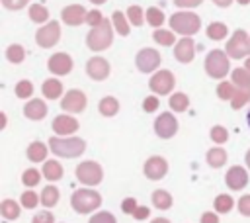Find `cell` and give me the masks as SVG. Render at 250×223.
<instances>
[{
	"label": "cell",
	"mask_w": 250,
	"mask_h": 223,
	"mask_svg": "<svg viewBox=\"0 0 250 223\" xmlns=\"http://www.w3.org/2000/svg\"><path fill=\"white\" fill-rule=\"evenodd\" d=\"M201 223H219V217L215 213H203L201 215Z\"/></svg>",
	"instance_id": "db71d44e"
},
{
	"label": "cell",
	"mask_w": 250,
	"mask_h": 223,
	"mask_svg": "<svg viewBox=\"0 0 250 223\" xmlns=\"http://www.w3.org/2000/svg\"><path fill=\"white\" fill-rule=\"evenodd\" d=\"M217 94H219V98H223V100L232 98V96H234L232 84H230V82H221V84L217 86Z\"/></svg>",
	"instance_id": "ab89813d"
},
{
	"label": "cell",
	"mask_w": 250,
	"mask_h": 223,
	"mask_svg": "<svg viewBox=\"0 0 250 223\" xmlns=\"http://www.w3.org/2000/svg\"><path fill=\"white\" fill-rule=\"evenodd\" d=\"M152 203L158 207V209H168L172 205V196L166 192V190H156L152 194Z\"/></svg>",
	"instance_id": "cb8c5ba5"
},
{
	"label": "cell",
	"mask_w": 250,
	"mask_h": 223,
	"mask_svg": "<svg viewBox=\"0 0 250 223\" xmlns=\"http://www.w3.org/2000/svg\"><path fill=\"white\" fill-rule=\"evenodd\" d=\"M49 147L51 151L57 155V156H66V158H72V156H78L80 153H84L86 145L82 139H59V137H53L49 139Z\"/></svg>",
	"instance_id": "7a4b0ae2"
},
{
	"label": "cell",
	"mask_w": 250,
	"mask_h": 223,
	"mask_svg": "<svg viewBox=\"0 0 250 223\" xmlns=\"http://www.w3.org/2000/svg\"><path fill=\"white\" fill-rule=\"evenodd\" d=\"M29 18H31L33 22H45V20L49 18V10H47L45 6H41V4H33V6L29 8Z\"/></svg>",
	"instance_id": "f546056e"
},
{
	"label": "cell",
	"mask_w": 250,
	"mask_h": 223,
	"mask_svg": "<svg viewBox=\"0 0 250 223\" xmlns=\"http://www.w3.org/2000/svg\"><path fill=\"white\" fill-rule=\"evenodd\" d=\"M137 68L141 72H152L160 65V55L154 49H141L137 53Z\"/></svg>",
	"instance_id": "9c48e42d"
},
{
	"label": "cell",
	"mask_w": 250,
	"mask_h": 223,
	"mask_svg": "<svg viewBox=\"0 0 250 223\" xmlns=\"http://www.w3.org/2000/svg\"><path fill=\"white\" fill-rule=\"evenodd\" d=\"M88 223H117V221H115V217H113L111 213H107V211H100V213H96Z\"/></svg>",
	"instance_id": "b9f144b4"
},
{
	"label": "cell",
	"mask_w": 250,
	"mask_h": 223,
	"mask_svg": "<svg viewBox=\"0 0 250 223\" xmlns=\"http://www.w3.org/2000/svg\"><path fill=\"white\" fill-rule=\"evenodd\" d=\"M174 74L170 72V70H158L152 78H150V82H148V86H150V90L154 92V94H160V96H164V94H168L172 88H174Z\"/></svg>",
	"instance_id": "52a82bcc"
},
{
	"label": "cell",
	"mask_w": 250,
	"mask_h": 223,
	"mask_svg": "<svg viewBox=\"0 0 250 223\" xmlns=\"http://www.w3.org/2000/svg\"><path fill=\"white\" fill-rule=\"evenodd\" d=\"M23 113H25V117H29V119H41V117L47 113V108H45V104H43L41 100H31V102L25 104Z\"/></svg>",
	"instance_id": "ffe728a7"
},
{
	"label": "cell",
	"mask_w": 250,
	"mask_h": 223,
	"mask_svg": "<svg viewBox=\"0 0 250 223\" xmlns=\"http://www.w3.org/2000/svg\"><path fill=\"white\" fill-rule=\"evenodd\" d=\"M121 209H123V213H135V209H137V201H135L133 198H127V200H123Z\"/></svg>",
	"instance_id": "681fc988"
},
{
	"label": "cell",
	"mask_w": 250,
	"mask_h": 223,
	"mask_svg": "<svg viewBox=\"0 0 250 223\" xmlns=\"http://www.w3.org/2000/svg\"><path fill=\"white\" fill-rule=\"evenodd\" d=\"M21 205H23V207H27V209L35 207V205H37V196H35L31 190L23 192V194H21Z\"/></svg>",
	"instance_id": "60d3db41"
},
{
	"label": "cell",
	"mask_w": 250,
	"mask_h": 223,
	"mask_svg": "<svg viewBox=\"0 0 250 223\" xmlns=\"http://www.w3.org/2000/svg\"><path fill=\"white\" fill-rule=\"evenodd\" d=\"M211 139H213L215 143H225V141H227V131H225V127H221V125L213 127V131H211Z\"/></svg>",
	"instance_id": "ee69618b"
},
{
	"label": "cell",
	"mask_w": 250,
	"mask_h": 223,
	"mask_svg": "<svg viewBox=\"0 0 250 223\" xmlns=\"http://www.w3.org/2000/svg\"><path fill=\"white\" fill-rule=\"evenodd\" d=\"M113 25H115V29H117V33L119 35H129V23H127V20H125V16H123V12H113Z\"/></svg>",
	"instance_id": "f1b7e54d"
},
{
	"label": "cell",
	"mask_w": 250,
	"mask_h": 223,
	"mask_svg": "<svg viewBox=\"0 0 250 223\" xmlns=\"http://www.w3.org/2000/svg\"><path fill=\"white\" fill-rule=\"evenodd\" d=\"M246 182H248V174H246V170L242 166L229 168V172H227V186L230 190H242L246 186Z\"/></svg>",
	"instance_id": "e0dca14e"
},
{
	"label": "cell",
	"mask_w": 250,
	"mask_h": 223,
	"mask_svg": "<svg viewBox=\"0 0 250 223\" xmlns=\"http://www.w3.org/2000/svg\"><path fill=\"white\" fill-rule=\"evenodd\" d=\"M170 25H172L174 31H178V33L188 37L191 33H197L201 22H199V16H195L191 12H178V14H172Z\"/></svg>",
	"instance_id": "277c9868"
},
{
	"label": "cell",
	"mask_w": 250,
	"mask_h": 223,
	"mask_svg": "<svg viewBox=\"0 0 250 223\" xmlns=\"http://www.w3.org/2000/svg\"><path fill=\"white\" fill-rule=\"evenodd\" d=\"M61 108H62L64 112H72V113L82 112V110L86 108V96H84L80 90H68L66 96H64L62 102H61Z\"/></svg>",
	"instance_id": "7c38bea8"
},
{
	"label": "cell",
	"mask_w": 250,
	"mask_h": 223,
	"mask_svg": "<svg viewBox=\"0 0 250 223\" xmlns=\"http://www.w3.org/2000/svg\"><path fill=\"white\" fill-rule=\"evenodd\" d=\"M0 213L6 219H16V217H20V205L14 200H4L0 203Z\"/></svg>",
	"instance_id": "603a6c76"
},
{
	"label": "cell",
	"mask_w": 250,
	"mask_h": 223,
	"mask_svg": "<svg viewBox=\"0 0 250 223\" xmlns=\"http://www.w3.org/2000/svg\"><path fill=\"white\" fill-rule=\"evenodd\" d=\"M53 129L59 135H70V133H74L78 129V123L70 115H59V117L53 119Z\"/></svg>",
	"instance_id": "d6986e66"
},
{
	"label": "cell",
	"mask_w": 250,
	"mask_h": 223,
	"mask_svg": "<svg viewBox=\"0 0 250 223\" xmlns=\"http://www.w3.org/2000/svg\"><path fill=\"white\" fill-rule=\"evenodd\" d=\"M227 55L232 59H242L246 55H250V41L244 29H236L234 35L229 39L227 43Z\"/></svg>",
	"instance_id": "5b68a950"
},
{
	"label": "cell",
	"mask_w": 250,
	"mask_h": 223,
	"mask_svg": "<svg viewBox=\"0 0 250 223\" xmlns=\"http://www.w3.org/2000/svg\"><path fill=\"white\" fill-rule=\"evenodd\" d=\"M207 162L213 166V168H217V166H223L225 162H227V153L223 151V149H211L209 153H207Z\"/></svg>",
	"instance_id": "d4e9b609"
},
{
	"label": "cell",
	"mask_w": 250,
	"mask_h": 223,
	"mask_svg": "<svg viewBox=\"0 0 250 223\" xmlns=\"http://www.w3.org/2000/svg\"><path fill=\"white\" fill-rule=\"evenodd\" d=\"M86 70H88L90 78H94V80H104V78H107V74H109V63H107L105 59H102V57H94V59L88 61Z\"/></svg>",
	"instance_id": "5bb4252c"
},
{
	"label": "cell",
	"mask_w": 250,
	"mask_h": 223,
	"mask_svg": "<svg viewBox=\"0 0 250 223\" xmlns=\"http://www.w3.org/2000/svg\"><path fill=\"white\" fill-rule=\"evenodd\" d=\"M238 211L242 215H250V196H242L238 200Z\"/></svg>",
	"instance_id": "7dc6e473"
},
{
	"label": "cell",
	"mask_w": 250,
	"mask_h": 223,
	"mask_svg": "<svg viewBox=\"0 0 250 223\" xmlns=\"http://www.w3.org/2000/svg\"><path fill=\"white\" fill-rule=\"evenodd\" d=\"M37 182H39V172L37 170L31 168V170H25L23 172V184L25 186H35Z\"/></svg>",
	"instance_id": "7bdbcfd3"
},
{
	"label": "cell",
	"mask_w": 250,
	"mask_h": 223,
	"mask_svg": "<svg viewBox=\"0 0 250 223\" xmlns=\"http://www.w3.org/2000/svg\"><path fill=\"white\" fill-rule=\"evenodd\" d=\"M33 94V84L29 80H21L16 84V96L20 98H29Z\"/></svg>",
	"instance_id": "d590c367"
},
{
	"label": "cell",
	"mask_w": 250,
	"mask_h": 223,
	"mask_svg": "<svg viewBox=\"0 0 250 223\" xmlns=\"http://www.w3.org/2000/svg\"><path fill=\"white\" fill-rule=\"evenodd\" d=\"M205 70L209 76L213 78H223L229 72V61L225 57V53L221 51H211L205 59Z\"/></svg>",
	"instance_id": "8992f818"
},
{
	"label": "cell",
	"mask_w": 250,
	"mask_h": 223,
	"mask_svg": "<svg viewBox=\"0 0 250 223\" xmlns=\"http://www.w3.org/2000/svg\"><path fill=\"white\" fill-rule=\"evenodd\" d=\"M117 110H119V104H117V100L111 98V96H107V98H104V100L100 102V112H102V115H115Z\"/></svg>",
	"instance_id": "4316f807"
},
{
	"label": "cell",
	"mask_w": 250,
	"mask_h": 223,
	"mask_svg": "<svg viewBox=\"0 0 250 223\" xmlns=\"http://www.w3.org/2000/svg\"><path fill=\"white\" fill-rule=\"evenodd\" d=\"M152 223H170V221H168V219H162V217H158V219H154Z\"/></svg>",
	"instance_id": "6f0895ef"
},
{
	"label": "cell",
	"mask_w": 250,
	"mask_h": 223,
	"mask_svg": "<svg viewBox=\"0 0 250 223\" xmlns=\"http://www.w3.org/2000/svg\"><path fill=\"white\" fill-rule=\"evenodd\" d=\"M232 80H234V84H238V86H248V84H250V74H248L244 68H236V70L232 72Z\"/></svg>",
	"instance_id": "f35d334b"
},
{
	"label": "cell",
	"mask_w": 250,
	"mask_h": 223,
	"mask_svg": "<svg viewBox=\"0 0 250 223\" xmlns=\"http://www.w3.org/2000/svg\"><path fill=\"white\" fill-rule=\"evenodd\" d=\"M213 2H215L219 8H227V6H230V2H232V0H213Z\"/></svg>",
	"instance_id": "11a10c76"
},
{
	"label": "cell",
	"mask_w": 250,
	"mask_h": 223,
	"mask_svg": "<svg viewBox=\"0 0 250 223\" xmlns=\"http://www.w3.org/2000/svg\"><path fill=\"white\" fill-rule=\"evenodd\" d=\"M76 178L82 184H98L102 180V168H100V164L86 160L76 168Z\"/></svg>",
	"instance_id": "ba28073f"
},
{
	"label": "cell",
	"mask_w": 250,
	"mask_h": 223,
	"mask_svg": "<svg viewBox=\"0 0 250 223\" xmlns=\"http://www.w3.org/2000/svg\"><path fill=\"white\" fill-rule=\"evenodd\" d=\"M45 155H47V149H45V145H43V143H39V141L31 143V145H29V149H27V156H29L31 160H35V162L43 160V158H45Z\"/></svg>",
	"instance_id": "83f0119b"
},
{
	"label": "cell",
	"mask_w": 250,
	"mask_h": 223,
	"mask_svg": "<svg viewBox=\"0 0 250 223\" xmlns=\"http://www.w3.org/2000/svg\"><path fill=\"white\" fill-rule=\"evenodd\" d=\"M246 123H248V127H250V110L246 112Z\"/></svg>",
	"instance_id": "91938a15"
},
{
	"label": "cell",
	"mask_w": 250,
	"mask_h": 223,
	"mask_svg": "<svg viewBox=\"0 0 250 223\" xmlns=\"http://www.w3.org/2000/svg\"><path fill=\"white\" fill-rule=\"evenodd\" d=\"M158 98L156 96H148L145 102H143V108H145V112H154L156 108H158Z\"/></svg>",
	"instance_id": "c3c4849f"
},
{
	"label": "cell",
	"mask_w": 250,
	"mask_h": 223,
	"mask_svg": "<svg viewBox=\"0 0 250 223\" xmlns=\"http://www.w3.org/2000/svg\"><path fill=\"white\" fill-rule=\"evenodd\" d=\"M230 207H232V198L230 196H217L215 198V209L219 211V213H227V211H230Z\"/></svg>",
	"instance_id": "836d02e7"
},
{
	"label": "cell",
	"mask_w": 250,
	"mask_h": 223,
	"mask_svg": "<svg viewBox=\"0 0 250 223\" xmlns=\"http://www.w3.org/2000/svg\"><path fill=\"white\" fill-rule=\"evenodd\" d=\"M148 213H150V211H148L146 207L137 205V209H135V213H133V215H135V219H145V217H148Z\"/></svg>",
	"instance_id": "f5cc1de1"
},
{
	"label": "cell",
	"mask_w": 250,
	"mask_h": 223,
	"mask_svg": "<svg viewBox=\"0 0 250 223\" xmlns=\"http://www.w3.org/2000/svg\"><path fill=\"white\" fill-rule=\"evenodd\" d=\"M170 108H172L174 112H184V110L188 108V96L182 94V92L174 94V96L170 98Z\"/></svg>",
	"instance_id": "1f68e13d"
},
{
	"label": "cell",
	"mask_w": 250,
	"mask_h": 223,
	"mask_svg": "<svg viewBox=\"0 0 250 223\" xmlns=\"http://www.w3.org/2000/svg\"><path fill=\"white\" fill-rule=\"evenodd\" d=\"M174 55H176V59H178L180 63H189V61L193 59V55H195V45H193V41H191L189 37L180 39V41L176 43Z\"/></svg>",
	"instance_id": "ac0fdd59"
},
{
	"label": "cell",
	"mask_w": 250,
	"mask_h": 223,
	"mask_svg": "<svg viewBox=\"0 0 250 223\" xmlns=\"http://www.w3.org/2000/svg\"><path fill=\"white\" fill-rule=\"evenodd\" d=\"M59 35H61L59 23H57V22H51V23L43 25V27L37 31L35 39H37V45H41V47H53V45L59 41Z\"/></svg>",
	"instance_id": "8fae6325"
},
{
	"label": "cell",
	"mask_w": 250,
	"mask_h": 223,
	"mask_svg": "<svg viewBox=\"0 0 250 223\" xmlns=\"http://www.w3.org/2000/svg\"><path fill=\"white\" fill-rule=\"evenodd\" d=\"M127 18H129V22H131L133 25H141V23H143V10H141L139 6H131V8L127 10Z\"/></svg>",
	"instance_id": "74e56055"
},
{
	"label": "cell",
	"mask_w": 250,
	"mask_h": 223,
	"mask_svg": "<svg viewBox=\"0 0 250 223\" xmlns=\"http://www.w3.org/2000/svg\"><path fill=\"white\" fill-rule=\"evenodd\" d=\"M72 68V59L66 53H57L49 59V70L53 74H66Z\"/></svg>",
	"instance_id": "2e32d148"
},
{
	"label": "cell",
	"mask_w": 250,
	"mask_h": 223,
	"mask_svg": "<svg viewBox=\"0 0 250 223\" xmlns=\"http://www.w3.org/2000/svg\"><path fill=\"white\" fill-rule=\"evenodd\" d=\"M246 164H248V168H250V151L246 153Z\"/></svg>",
	"instance_id": "680465c9"
},
{
	"label": "cell",
	"mask_w": 250,
	"mask_h": 223,
	"mask_svg": "<svg viewBox=\"0 0 250 223\" xmlns=\"http://www.w3.org/2000/svg\"><path fill=\"white\" fill-rule=\"evenodd\" d=\"M53 221L55 219H53V215L49 211H41V213H37L33 217V223H53Z\"/></svg>",
	"instance_id": "f907efd6"
},
{
	"label": "cell",
	"mask_w": 250,
	"mask_h": 223,
	"mask_svg": "<svg viewBox=\"0 0 250 223\" xmlns=\"http://www.w3.org/2000/svg\"><path fill=\"white\" fill-rule=\"evenodd\" d=\"M244 100H246V94H240V98H238V100H236V102H234V100H232V108H238V106H240V104H242V102H244Z\"/></svg>",
	"instance_id": "9f6ffc18"
},
{
	"label": "cell",
	"mask_w": 250,
	"mask_h": 223,
	"mask_svg": "<svg viewBox=\"0 0 250 223\" xmlns=\"http://www.w3.org/2000/svg\"><path fill=\"white\" fill-rule=\"evenodd\" d=\"M57 201H59V190L55 186H47L41 192V203L47 205V207H53Z\"/></svg>",
	"instance_id": "484cf974"
},
{
	"label": "cell",
	"mask_w": 250,
	"mask_h": 223,
	"mask_svg": "<svg viewBox=\"0 0 250 223\" xmlns=\"http://www.w3.org/2000/svg\"><path fill=\"white\" fill-rule=\"evenodd\" d=\"M152 39L160 45H172L174 43V33L172 31H166V29H158L152 33Z\"/></svg>",
	"instance_id": "e575fe53"
},
{
	"label": "cell",
	"mask_w": 250,
	"mask_h": 223,
	"mask_svg": "<svg viewBox=\"0 0 250 223\" xmlns=\"http://www.w3.org/2000/svg\"><path fill=\"white\" fill-rule=\"evenodd\" d=\"M203 0H174V4L176 6H180V8H195V6H199Z\"/></svg>",
	"instance_id": "816d5d0a"
},
{
	"label": "cell",
	"mask_w": 250,
	"mask_h": 223,
	"mask_svg": "<svg viewBox=\"0 0 250 223\" xmlns=\"http://www.w3.org/2000/svg\"><path fill=\"white\" fill-rule=\"evenodd\" d=\"M146 22L150 23V25H162L164 23V14H162V10H158V8H148L146 10Z\"/></svg>",
	"instance_id": "d6a6232c"
},
{
	"label": "cell",
	"mask_w": 250,
	"mask_h": 223,
	"mask_svg": "<svg viewBox=\"0 0 250 223\" xmlns=\"http://www.w3.org/2000/svg\"><path fill=\"white\" fill-rule=\"evenodd\" d=\"M166 170H168V164L162 156H150L145 164V174L150 180H160L166 174Z\"/></svg>",
	"instance_id": "9a60e30c"
},
{
	"label": "cell",
	"mask_w": 250,
	"mask_h": 223,
	"mask_svg": "<svg viewBox=\"0 0 250 223\" xmlns=\"http://www.w3.org/2000/svg\"><path fill=\"white\" fill-rule=\"evenodd\" d=\"M27 2H29V0H2L4 8H8V10H21Z\"/></svg>",
	"instance_id": "bcb514c9"
},
{
	"label": "cell",
	"mask_w": 250,
	"mask_h": 223,
	"mask_svg": "<svg viewBox=\"0 0 250 223\" xmlns=\"http://www.w3.org/2000/svg\"><path fill=\"white\" fill-rule=\"evenodd\" d=\"M111 41H113V33H111V25L107 20H104L100 25L92 27L86 37V43L92 51H104L111 45Z\"/></svg>",
	"instance_id": "6da1fadb"
},
{
	"label": "cell",
	"mask_w": 250,
	"mask_h": 223,
	"mask_svg": "<svg viewBox=\"0 0 250 223\" xmlns=\"http://www.w3.org/2000/svg\"><path fill=\"white\" fill-rule=\"evenodd\" d=\"M6 57L12 63H21L23 61V49L20 45H10L8 51H6Z\"/></svg>",
	"instance_id": "8d00e7d4"
},
{
	"label": "cell",
	"mask_w": 250,
	"mask_h": 223,
	"mask_svg": "<svg viewBox=\"0 0 250 223\" xmlns=\"http://www.w3.org/2000/svg\"><path fill=\"white\" fill-rule=\"evenodd\" d=\"M86 16H88V12H86L84 6H80V4L66 6V8L61 12L62 22L68 23V25H80V23H84V22H86Z\"/></svg>",
	"instance_id": "4fadbf2b"
},
{
	"label": "cell",
	"mask_w": 250,
	"mask_h": 223,
	"mask_svg": "<svg viewBox=\"0 0 250 223\" xmlns=\"http://www.w3.org/2000/svg\"><path fill=\"white\" fill-rule=\"evenodd\" d=\"M86 22H88L92 27L100 25V23L104 22V18H102V12H98V10H92V12H88V16H86Z\"/></svg>",
	"instance_id": "f6af8a7d"
},
{
	"label": "cell",
	"mask_w": 250,
	"mask_h": 223,
	"mask_svg": "<svg viewBox=\"0 0 250 223\" xmlns=\"http://www.w3.org/2000/svg\"><path fill=\"white\" fill-rule=\"evenodd\" d=\"M90 2H94V4H104L105 0H90Z\"/></svg>",
	"instance_id": "94428289"
},
{
	"label": "cell",
	"mask_w": 250,
	"mask_h": 223,
	"mask_svg": "<svg viewBox=\"0 0 250 223\" xmlns=\"http://www.w3.org/2000/svg\"><path fill=\"white\" fill-rule=\"evenodd\" d=\"M41 90H43V96H47L49 100H55V98H59V96H61L62 86H61V82H59V80L49 78V80H45V82H43Z\"/></svg>",
	"instance_id": "44dd1931"
},
{
	"label": "cell",
	"mask_w": 250,
	"mask_h": 223,
	"mask_svg": "<svg viewBox=\"0 0 250 223\" xmlns=\"http://www.w3.org/2000/svg\"><path fill=\"white\" fill-rule=\"evenodd\" d=\"M154 131L158 137L162 139H170L176 131H178V121L172 113H162L156 121H154Z\"/></svg>",
	"instance_id": "30bf717a"
},
{
	"label": "cell",
	"mask_w": 250,
	"mask_h": 223,
	"mask_svg": "<svg viewBox=\"0 0 250 223\" xmlns=\"http://www.w3.org/2000/svg\"><path fill=\"white\" fill-rule=\"evenodd\" d=\"M43 176H45L47 180H59V178L62 176L61 164H59L57 160H47V162L43 164Z\"/></svg>",
	"instance_id": "7402d4cb"
},
{
	"label": "cell",
	"mask_w": 250,
	"mask_h": 223,
	"mask_svg": "<svg viewBox=\"0 0 250 223\" xmlns=\"http://www.w3.org/2000/svg\"><path fill=\"white\" fill-rule=\"evenodd\" d=\"M207 35H209L211 39H223V37H227V25L215 22V23H211V25L207 27Z\"/></svg>",
	"instance_id": "4dcf8cb0"
},
{
	"label": "cell",
	"mask_w": 250,
	"mask_h": 223,
	"mask_svg": "<svg viewBox=\"0 0 250 223\" xmlns=\"http://www.w3.org/2000/svg\"><path fill=\"white\" fill-rule=\"evenodd\" d=\"M70 203H72V209L74 211H78V213H90V211H94L102 203V198L94 190H76L72 194V198H70Z\"/></svg>",
	"instance_id": "3957f363"
},
{
	"label": "cell",
	"mask_w": 250,
	"mask_h": 223,
	"mask_svg": "<svg viewBox=\"0 0 250 223\" xmlns=\"http://www.w3.org/2000/svg\"><path fill=\"white\" fill-rule=\"evenodd\" d=\"M236 2H238V4H248L250 0H236Z\"/></svg>",
	"instance_id": "6125c7cd"
}]
</instances>
